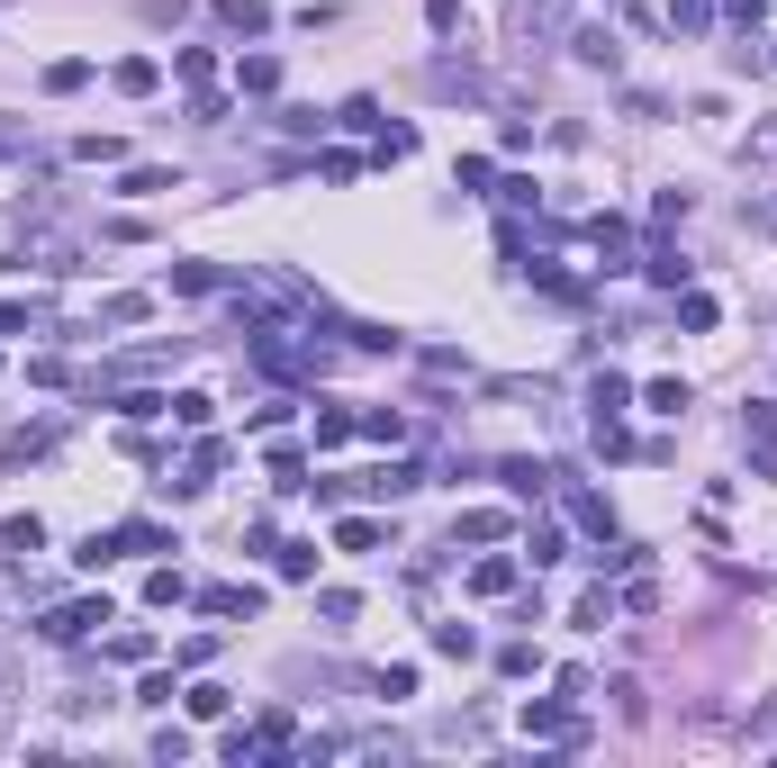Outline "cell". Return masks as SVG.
Wrapping results in <instances>:
<instances>
[{
	"instance_id": "cell-15",
	"label": "cell",
	"mask_w": 777,
	"mask_h": 768,
	"mask_svg": "<svg viewBox=\"0 0 777 768\" xmlns=\"http://www.w3.org/2000/svg\"><path fill=\"white\" fill-rule=\"evenodd\" d=\"M352 426L380 435V443H398V435H407V416H398V407H371V416H352Z\"/></svg>"
},
{
	"instance_id": "cell-9",
	"label": "cell",
	"mask_w": 777,
	"mask_h": 768,
	"mask_svg": "<svg viewBox=\"0 0 777 768\" xmlns=\"http://www.w3.org/2000/svg\"><path fill=\"white\" fill-rule=\"evenodd\" d=\"M199 606H208V615H253L262 597H253V588H199Z\"/></svg>"
},
{
	"instance_id": "cell-16",
	"label": "cell",
	"mask_w": 777,
	"mask_h": 768,
	"mask_svg": "<svg viewBox=\"0 0 777 768\" xmlns=\"http://www.w3.org/2000/svg\"><path fill=\"white\" fill-rule=\"evenodd\" d=\"M705 19H715V0H669V28H678V37H696Z\"/></svg>"
},
{
	"instance_id": "cell-1",
	"label": "cell",
	"mask_w": 777,
	"mask_h": 768,
	"mask_svg": "<svg viewBox=\"0 0 777 768\" xmlns=\"http://www.w3.org/2000/svg\"><path fill=\"white\" fill-rule=\"evenodd\" d=\"M516 28L534 46H560V37H570V0H516Z\"/></svg>"
},
{
	"instance_id": "cell-22",
	"label": "cell",
	"mask_w": 777,
	"mask_h": 768,
	"mask_svg": "<svg viewBox=\"0 0 777 768\" xmlns=\"http://www.w3.org/2000/svg\"><path fill=\"white\" fill-rule=\"evenodd\" d=\"M181 597H190L181 570H155V579H146V606H181Z\"/></svg>"
},
{
	"instance_id": "cell-10",
	"label": "cell",
	"mask_w": 777,
	"mask_h": 768,
	"mask_svg": "<svg viewBox=\"0 0 777 768\" xmlns=\"http://www.w3.org/2000/svg\"><path fill=\"white\" fill-rule=\"evenodd\" d=\"M236 82H245V91H280V63H271V54H245Z\"/></svg>"
},
{
	"instance_id": "cell-29",
	"label": "cell",
	"mask_w": 777,
	"mask_h": 768,
	"mask_svg": "<svg viewBox=\"0 0 777 768\" xmlns=\"http://www.w3.org/2000/svg\"><path fill=\"white\" fill-rule=\"evenodd\" d=\"M724 10H733L741 28H759V10H768V0H724Z\"/></svg>"
},
{
	"instance_id": "cell-30",
	"label": "cell",
	"mask_w": 777,
	"mask_h": 768,
	"mask_svg": "<svg viewBox=\"0 0 777 768\" xmlns=\"http://www.w3.org/2000/svg\"><path fill=\"white\" fill-rule=\"evenodd\" d=\"M19 326H28V308H19V299H0V335H19Z\"/></svg>"
},
{
	"instance_id": "cell-27",
	"label": "cell",
	"mask_w": 777,
	"mask_h": 768,
	"mask_svg": "<svg viewBox=\"0 0 777 768\" xmlns=\"http://www.w3.org/2000/svg\"><path fill=\"white\" fill-rule=\"evenodd\" d=\"M146 19H155V28H181V19H190V0H146Z\"/></svg>"
},
{
	"instance_id": "cell-12",
	"label": "cell",
	"mask_w": 777,
	"mask_h": 768,
	"mask_svg": "<svg viewBox=\"0 0 777 768\" xmlns=\"http://www.w3.org/2000/svg\"><path fill=\"white\" fill-rule=\"evenodd\" d=\"M470 588H479V597H507V588H516V561H479Z\"/></svg>"
},
{
	"instance_id": "cell-3",
	"label": "cell",
	"mask_w": 777,
	"mask_h": 768,
	"mask_svg": "<svg viewBox=\"0 0 777 768\" xmlns=\"http://www.w3.org/2000/svg\"><path fill=\"white\" fill-rule=\"evenodd\" d=\"M218 28L227 37H262L271 28V0H218Z\"/></svg>"
},
{
	"instance_id": "cell-11",
	"label": "cell",
	"mask_w": 777,
	"mask_h": 768,
	"mask_svg": "<svg viewBox=\"0 0 777 768\" xmlns=\"http://www.w3.org/2000/svg\"><path fill=\"white\" fill-rule=\"evenodd\" d=\"M335 542H343V551H380V525H371V516H343Z\"/></svg>"
},
{
	"instance_id": "cell-13",
	"label": "cell",
	"mask_w": 777,
	"mask_h": 768,
	"mask_svg": "<svg viewBox=\"0 0 777 768\" xmlns=\"http://www.w3.org/2000/svg\"><path fill=\"white\" fill-rule=\"evenodd\" d=\"M253 741H262V750H299V724H290V715H262Z\"/></svg>"
},
{
	"instance_id": "cell-7",
	"label": "cell",
	"mask_w": 777,
	"mask_h": 768,
	"mask_svg": "<svg viewBox=\"0 0 777 768\" xmlns=\"http://www.w3.org/2000/svg\"><path fill=\"white\" fill-rule=\"evenodd\" d=\"M452 533H461V542H498V533H507V516H498V507H470Z\"/></svg>"
},
{
	"instance_id": "cell-24",
	"label": "cell",
	"mask_w": 777,
	"mask_h": 768,
	"mask_svg": "<svg viewBox=\"0 0 777 768\" xmlns=\"http://www.w3.org/2000/svg\"><path fill=\"white\" fill-rule=\"evenodd\" d=\"M127 190H136V199H155V190H172V172H163V163H136V172H127Z\"/></svg>"
},
{
	"instance_id": "cell-25",
	"label": "cell",
	"mask_w": 777,
	"mask_h": 768,
	"mask_svg": "<svg viewBox=\"0 0 777 768\" xmlns=\"http://www.w3.org/2000/svg\"><path fill=\"white\" fill-rule=\"evenodd\" d=\"M118 551H163V525H118Z\"/></svg>"
},
{
	"instance_id": "cell-23",
	"label": "cell",
	"mask_w": 777,
	"mask_h": 768,
	"mask_svg": "<svg viewBox=\"0 0 777 768\" xmlns=\"http://www.w3.org/2000/svg\"><path fill=\"white\" fill-rule=\"evenodd\" d=\"M280 579H317V542H290V551H280Z\"/></svg>"
},
{
	"instance_id": "cell-26",
	"label": "cell",
	"mask_w": 777,
	"mask_h": 768,
	"mask_svg": "<svg viewBox=\"0 0 777 768\" xmlns=\"http://www.w3.org/2000/svg\"><path fill=\"white\" fill-rule=\"evenodd\" d=\"M642 398H651V407H660V416H678V407H687V380H651V389H642Z\"/></svg>"
},
{
	"instance_id": "cell-18",
	"label": "cell",
	"mask_w": 777,
	"mask_h": 768,
	"mask_svg": "<svg viewBox=\"0 0 777 768\" xmlns=\"http://www.w3.org/2000/svg\"><path fill=\"white\" fill-rule=\"evenodd\" d=\"M678 326H687V335H705V326H715V299L687 290V299H678Z\"/></svg>"
},
{
	"instance_id": "cell-5",
	"label": "cell",
	"mask_w": 777,
	"mask_h": 768,
	"mask_svg": "<svg viewBox=\"0 0 777 768\" xmlns=\"http://www.w3.org/2000/svg\"><path fill=\"white\" fill-rule=\"evenodd\" d=\"M525 732H542V741H579L570 706H534V715H525Z\"/></svg>"
},
{
	"instance_id": "cell-19",
	"label": "cell",
	"mask_w": 777,
	"mask_h": 768,
	"mask_svg": "<svg viewBox=\"0 0 777 768\" xmlns=\"http://www.w3.org/2000/svg\"><path fill=\"white\" fill-rule=\"evenodd\" d=\"M0 542H10V551H37V542H46V525H37V516H10V525H0Z\"/></svg>"
},
{
	"instance_id": "cell-20",
	"label": "cell",
	"mask_w": 777,
	"mask_h": 768,
	"mask_svg": "<svg viewBox=\"0 0 777 768\" xmlns=\"http://www.w3.org/2000/svg\"><path fill=\"white\" fill-rule=\"evenodd\" d=\"M570 516H579L588 533H615V516H606V498H588V488H579V498H570Z\"/></svg>"
},
{
	"instance_id": "cell-6",
	"label": "cell",
	"mask_w": 777,
	"mask_h": 768,
	"mask_svg": "<svg viewBox=\"0 0 777 768\" xmlns=\"http://www.w3.org/2000/svg\"><path fill=\"white\" fill-rule=\"evenodd\" d=\"M109 82H118V91H127V100H146V91H155V82H163V73H155V63H146V54H127V63H118V73H109Z\"/></svg>"
},
{
	"instance_id": "cell-31",
	"label": "cell",
	"mask_w": 777,
	"mask_h": 768,
	"mask_svg": "<svg viewBox=\"0 0 777 768\" xmlns=\"http://www.w3.org/2000/svg\"><path fill=\"white\" fill-rule=\"evenodd\" d=\"M10 706H19V696H10V669H0V732H10Z\"/></svg>"
},
{
	"instance_id": "cell-28",
	"label": "cell",
	"mask_w": 777,
	"mask_h": 768,
	"mask_svg": "<svg viewBox=\"0 0 777 768\" xmlns=\"http://www.w3.org/2000/svg\"><path fill=\"white\" fill-rule=\"evenodd\" d=\"M426 19H435V37H452L461 28V0H426Z\"/></svg>"
},
{
	"instance_id": "cell-2",
	"label": "cell",
	"mask_w": 777,
	"mask_h": 768,
	"mask_svg": "<svg viewBox=\"0 0 777 768\" xmlns=\"http://www.w3.org/2000/svg\"><path fill=\"white\" fill-rule=\"evenodd\" d=\"M100 624H118V615H109V606H54L37 634H46V642H82V634H100Z\"/></svg>"
},
{
	"instance_id": "cell-4",
	"label": "cell",
	"mask_w": 777,
	"mask_h": 768,
	"mask_svg": "<svg viewBox=\"0 0 777 768\" xmlns=\"http://www.w3.org/2000/svg\"><path fill=\"white\" fill-rule=\"evenodd\" d=\"M750 452H759V479H777V407H750Z\"/></svg>"
},
{
	"instance_id": "cell-21",
	"label": "cell",
	"mask_w": 777,
	"mask_h": 768,
	"mask_svg": "<svg viewBox=\"0 0 777 768\" xmlns=\"http://www.w3.org/2000/svg\"><path fill=\"white\" fill-rule=\"evenodd\" d=\"M82 82H91V63H46V91H54V100H63V91H82Z\"/></svg>"
},
{
	"instance_id": "cell-14",
	"label": "cell",
	"mask_w": 777,
	"mask_h": 768,
	"mask_svg": "<svg viewBox=\"0 0 777 768\" xmlns=\"http://www.w3.org/2000/svg\"><path fill=\"white\" fill-rule=\"evenodd\" d=\"M172 73H181V82H199V91H208V73H218V54H208V46H181V63H172Z\"/></svg>"
},
{
	"instance_id": "cell-17",
	"label": "cell",
	"mask_w": 777,
	"mask_h": 768,
	"mask_svg": "<svg viewBox=\"0 0 777 768\" xmlns=\"http://www.w3.org/2000/svg\"><path fill=\"white\" fill-rule=\"evenodd\" d=\"M416 479H426V470H407V461H398V470H380V479H362V488H371V498H407Z\"/></svg>"
},
{
	"instance_id": "cell-8",
	"label": "cell",
	"mask_w": 777,
	"mask_h": 768,
	"mask_svg": "<svg viewBox=\"0 0 777 768\" xmlns=\"http://www.w3.org/2000/svg\"><path fill=\"white\" fill-rule=\"evenodd\" d=\"M498 479H507V488H516V498H542V488H551V470H542V461H507V470H498Z\"/></svg>"
}]
</instances>
